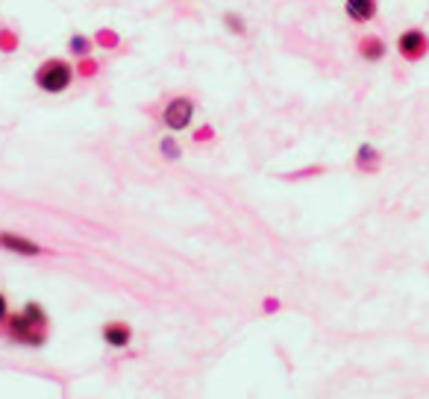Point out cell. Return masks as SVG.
Wrapping results in <instances>:
<instances>
[{
  "instance_id": "obj_7",
  "label": "cell",
  "mask_w": 429,
  "mask_h": 399,
  "mask_svg": "<svg viewBox=\"0 0 429 399\" xmlns=\"http://www.w3.org/2000/svg\"><path fill=\"white\" fill-rule=\"evenodd\" d=\"M103 341L109 347H115V349H121V347H127L132 341V329L127 323H121V320H112V323L103 326Z\"/></svg>"
},
{
  "instance_id": "obj_15",
  "label": "cell",
  "mask_w": 429,
  "mask_h": 399,
  "mask_svg": "<svg viewBox=\"0 0 429 399\" xmlns=\"http://www.w3.org/2000/svg\"><path fill=\"white\" fill-rule=\"evenodd\" d=\"M0 320H6V296L0 294Z\"/></svg>"
},
{
  "instance_id": "obj_14",
  "label": "cell",
  "mask_w": 429,
  "mask_h": 399,
  "mask_svg": "<svg viewBox=\"0 0 429 399\" xmlns=\"http://www.w3.org/2000/svg\"><path fill=\"white\" fill-rule=\"evenodd\" d=\"M101 42H103V45H109V47H115V45H118V38H115L112 33H103V35H101Z\"/></svg>"
},
{
  "instance_id": "obj_10",
  "label": "cell",
  "mask_w": 429,
  "mask_h": 399,
  "mask_svg": "<svg viewBox=\"0 0 429 399\" xmlns=\"http://www.w3.org/2000/svg\"><path fill=\"white\" fill-rule=\"evenodd\" d=\"M68 50H71L74 56L86 59V56L91 53V38H86V35H71V38H68Z\"/></svg>"
},
{
  "instance_id": "obj_1",
  "label": "cell",
  "mask_w": 429,
  "mask_h": 399,
  "mask_svg": "<svg viewBox=\"0 0 429 399\" xmlns=\"http://www.w3.org/2000/svg\"><path fill=\"white\" fill-rule=\"evenodd\" d=\"M6 335L15 344L24 347H42L47 341V317L38 303H27L21 314L6 317Z\"/></svg>"
},
{
  "instance_id": "obj_13",
  "label": "cell",
  "mask_w": 429,
  "mask_h": 399,
  "mask_svg": "<svg viewBox=\"0 0 429 399\" xmlns=\"http://www.w3.org/2000/svg\"><path fill=\"white\" fill-rule=\"evenodd\" d=\"M80 76H94L97 74V62H91V59H86V62L80 65V71H76Z\"/></svg>"
},
{
  "instance_id": "obj_4",
  "label": "cell",
  "mask_w": 429,
  "mask_h": 399,
  "mask_svg": "<svg viewBox=\"0 0 429 399\" xmlns=\"http://www.w3.org/2000/svg\"><path fill=\"white\" fill-rule=\"evenodd\" d=\"M191 117H194V103H191L188 97H173L171 103L165 106V112H162V121L171 129H177V132L191 124Z\"/></svg>"
},
{
  "instance_id": "obj_11",
  "label": "cell",
  "mask_w": 429,
  "mask_h": 399,
  "mask_svg": "<svg viewBox=\"0 0 429 399\" xmlns=\"http://www.w3.org/2000/svg\"><path fill=\"white\" fill-rule=\"evenodd\" d=\"M162 156L165 158H180V147L173 138H162Z\"/></svg>"
},
{
  "instance_id": "obj_5",
  "label": "cell",
  "mask_w": 429,
  "mask_h": 399,
  "mask_svg": "<svg viewBox=\"0 0 429 399\" xmlns=\"http://www.w3.org/2000/svg\"><path fill=\"white\" fill-rule=\"evenodd\" d=\"M0 247L9 253H18V255H42L45 253L35 241H30L24 235H15V232H0Z\"/></svg>"
},
{
  "instance_id": "obj_2",
  "label": "cell",
  "mask_w": 429,
  "mask_h": 399,
  "mask_svg": "<svg viewBox=\"0 0 429 399\" xmlns=\"http://www.w3.org/2000/svg\"><path fill=\"white\" fill-rule=\"evenodd\" d=\"M71 79H74V68L65 59H45L35 68V86L47 94H62L71 86Z\"/></svg>"
},
{
  "instance_id": "obj_8",
  "label": "cell",
  "mask_w": 429,
  "mask_h": 399,
  "mask_svg": "<svg viewBox=\"0 0 429 399\" xmlns=\"http://www.w3.org/2000/svg\"><path fill=\"white\" fill-rule=\"evenodd\" d=\"M359 56L367 62H379V59H385V42L379 35H365L359 42Z\"/></svg>"
},
{
  "instance_id": "obj_6",
  "label": "cell",
  "mask_w": 429,
  "mask_h": 399,
  "mask_svg": "<svg viewBox=\"0 0 429 399\" xmlns=\"http://www.w3.org/2000/svg\"><path fill=\"white\" fill-rule=\"evenodd\" d=\"M344 9L350 15V21L367 24L377 18V0H344Z\"/></svg>"
},
{
  "instance_id": "obj_9",
  "label": "cell",
  "mask_w": 429,
  "mask_h": 399,
  "mask_svg": "<svg viewBox=\"0 0 429 399\" xmlns=\"http://www.w3.org/2000/svg\"><path fill=\"white\" fill-rule=\"evenodd\" d=\"M356 165H359L362 170H377V168H379V153L370 147V144H362L359 153H356Z\"/></svg>"
},
{
  "instance_id": "obj_12",
  "label": "cell",
  "mask_w": 429,
  "mask_h": 399,
  "mask_svg": "<svg viewBox=\"0 0 429 399\" xmlns=\"http://www.w3.org/2000/svg\"><path fill=\"white\" fill-rule=\"evenodd\" d=\"M224 21H227V27H229L232 33H244V21H241V18H239L236 12H227V15H224Z\"/></svg>"
},
{
  "instance_id": "obj_3",
  "label": "cell",
  "mask_w": 429,
  "mask_h": 399,
  "mask_svg": "<svg viewBox=\"0 0 429 399\" xmlns=\"http://www.w3.org/2000/svg\"><path fill=\"white\" fill-rule=\"evenodd\" d=\"M397 50H400L403 59H408V62H418V59H423V56L429 53V38H426L423 30L412 27V30L400 33V38H397Z\"/></svg>"
}]
</instances>
